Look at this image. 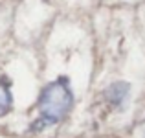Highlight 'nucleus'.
Instances as JSON below:
<instances>
[{
    "mask_svg": "<svg viewBox=\"0 0 145 138\" xmlns=\"http://www.w3.org/2000/svg\"><path fill=\"white\" fill-rule=\"evenodd\" d=\"M74 107V94L66 78H59L48 83L39 96V118L33 122V131H42L46 127L63 122Z\"/></svg>",
    "mask_w": 145,
    "mask_h": 138,
    "instance_id": "1",
    "label": "nucleus"
},
{
    "mask_svg": "<svg viewBox=\"0 0 145 138\" xmlns=\"http://www.w3.org/2000/svg\"><path fill=\"white\" fill-rule=\"evenodd\" d=\"M129 90H131L129 83L116 81V83H112V85L105 90V98L108 99L114 107H121L125 103V99H127V96H129Z\"/></svg>",
    "mask_w": 145,
    "mask_h": 138,
    "instance_id": "2",
    "label": "nucleus"
},
{
    "mask_svg": "<svg viewBox=\"0 0 145 138\" xmlns=\"http://www.w3.org/2000/svg\"><path fill=\"white\" fill-rule=\"evenodd\" d=\"M13 105V98H11V90H9V83L4 78H0V116L7 114L11 110Z\"/></svg>",
    "mask_w": 145,
    "mask_h": 138,
    "instance_id": "3",
    "label": "nucleus"
}]
</instances>
